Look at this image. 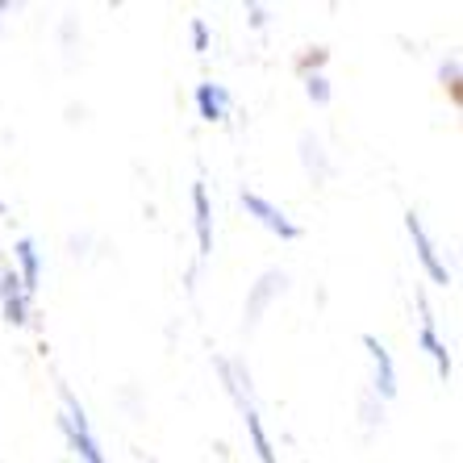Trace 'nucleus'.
Segmentation results:
<instances>
[{
  "label": "nucleus",
  "instance_id": "4468645a",
  "mask_svg": "<svg viewBox=\"0 0 463 463\" xmlns=\"http://www.w3.org/2000/svg\"><path fill=\"white\" fill-rule=\"evenodd\" d=\"M305 97H309L317 109H326L330 100H335V88H330L326 71H322V76H305Z\"/></svg>",
  "mask_w": 463,
  "mask_h": 463
},
{
  "label": "nucleus",
  "instance_id": "9d476101",
  "mask_svg": "<svg viewBox=\"0 0 463 463\" xmlns=\"http://www.w3.org/2000/svg\"><path fill=\"white\" fill-rule=\"evenodd\" d=\"M297 151H301V167H305V175H309L313 184H326L330 175H335V163H330L322 138H317L313 129H305L301 138H297Z\"/></svg>",
  "mask_w": 463,
  "mask_h": 463
},
{
  "label": "nucleus",
  "instance_id": "0eeeda50",
  "mask_svg": "<svg viewBox=\"0 0 463 463\" xmlns=\"http://www.w3.org/2000/svg\"><path fill=\"white\" fill-rule=\"evenodd\" d=\"M9 268L17 271V280H22L25 297L33 301V297H38V284H43V250H38V242H33L30 234L13 242V263H9Z\"/></svg>",
  "mask_w": 463,
  "mask_h": 463
},
{
  "label": "nucleus",
  "instance_id": "7ed1b4c3",
  "mask_svg": "<svg viewBox=\"0 0 463 463\" xmlns=\"http://www.w3.org/2000/svg\"><path fill=\"white\" fill-rule=\"evenodd\" d=\"M405 234H410L413 250H418V263H421V271L430 276V284L447 288V284H451V268H447V259L439 255V242L430 238V230H426V222H421L418 209L405 213Z\"/></svg>",
  "mask_w": 463,
  "mask_h": 463
},
{
  "label": "nucleus",
  "instance_id": "f3484780",
  "mask_svg": "<svg viewBox=\"0 0 463 463\" xmlns=\"http://www.w3.org/2000/svg\"><path fill=\"white\" fill-rule=\"evenodd\" d=\"M247 22H250V30H263V25L271 22V9H263V5H247Z\"/></svg>",
  "mask_w": 463,
  "mask_h": 463
},
{
  "label": "nucleus",
  "instance_id": "39448f33",
  "mask_svg": "<svg viewBox=\"0 0 463 463\" xmlns=\"http://www.w3.org/2000/svg\"><path fill=\"white\" fill-rule=\"evenodd\" d=\"M418 346L426 351V355L434 359V367H439V376L442 380H451L455 376V364H451V351H447V343L439 338V317H434L430 309V297L418 288Z\"/></svg>",
  "mask_w": 463,
  "mask_h": 463
},
{
  "label": "nucleus",
  "instance_id": "2eb2a0df",
  "mask_svg": "<svg viewBox=\"0 0 463 463\" xmlns=\"http://www.w3.org/2000/svg\"><path fill=\"white\" fill-rule=\"evenodd\" d=\"M359 413H364V426H367V430H376L380 421H384V401H376L372 392H367V397L359 401Z\"/></svg>",
  "mask_w": 463,
  "mask_h": 463
},
{
  "label": "nucleus",
  "instance_id": "a211bd4d",
  "mask_svg": "<svg viewBox=\"0 0 463 463\" xmlns=\"http://www.w3.org/2000/svg\"><path fill=\"white\" fill-rule=\"evenodd\" d=\"M0 217H5V201H0Z\"/></svg>",
  "mask_w": 463,
  "mask_h": 463
},
{
  "label": "nucleus",
  "instance_id": "f8f14e48",
  "mask_svg": "<svg viewBox=\"0 0 463 463\" xmlns=\"http://www.w3.org/2000/svg\"><path fill=\"white\" fill-rule=\"evenodd\" d=\"M330 63V46H305V54L297 59V71L305 76H322V67Z\"/></svg>",
  "mask_w": 463,
  "mask_h": 463
},
{
  "label": "nucleus",
  "instance_id": "ddd939ff",
  "mask_svg": "<svg viewBox=\"0 0 463 463\" xmlns=\"http://www.w3.org/2000/svg\"><path fill=\"white\" fill-rule=\"evenodd\" d=\"M439 80H442V88L451 92V105H459V54H447V59H442Z\"/></svg>",
  "mask_w": 463,
  "mask_h": 463
},
{
  "label": "nucleus",
  "instance_id": "f257e3e1",
  "mask_svg": "<svg viewBox=\"0 0 463 463\" xmlns=\"http://www.w3.org/2000/svg\"><path fill=\"white\" fill-rule=\"evenodd\" d=\"M59 397H63V413H59V430L67 434V447L80 455V463H109L100 439L92 434V421H88L84 401L76 397L71 384H59Z\"/></svg>",
  "mask_w": 463,
  "mask_h": 463
},
{
  "label": "nucleus",
  "instance_id": "dca6fc26",
  "mask_svg": "<svg viewBox=\"0 0 463 463\" xmlns=\"http://www.w3.org/2000/svg\"><path fill=\"white\" fill-rule=\"evenodd\" d=\"M188 33H193V51H196V54H205V51H209V25H205V17H193Z\"/></svg>",
  "mask_w": 463,
  "mask_h": 463
},
{
  "label": "nucleus",
  "instance_id": "6e6552de",
  "mask_svg": "<svg viewBox=\"0 0 463 463\" xmlns=\"http://www.w3.org/2000/svg\"><path fill=\"white\" fill-rule=\"evenodd\" d=\"M30 297H25L22 280L13 268H0V313L9 326H30Z\"/></svg>",
  "mask_w": 463,
  "mask_h": 463
},
{
  "label": "nucleus",
  "instance_id": "20e7f679",
  "mask_svg": "<svg viewBox=\"0 0 463 463\" xmlns=\"http://www.w3.org/2000/svg\"><path fill=\"white\" fill-rule=\"evenodd\" d=\"M242 209H247V213L255 217L263 230H271V234L280 238V242H297V238L305 234V230L297 226V222H292V217L284 213L276 201H268V196L255 193V188H242Z\"/></svg>",
  "mask_w": 463,
  "mask_h": 463
},
{
  "label": "nucleus",
  "instance_id": "f03ea898",
  "mask_svg": "<svg viewBox=\"0 0 463 463\" xmlns=\"http://www.w3.org/2000/svg\"><path fill=\"white\" fill-rule=\"evenodd\" d=\"M284 292H288V271L284 268L259 271V280L250 284V292H247V305H242V330H247V335L263 322V313L280 301Z\"/></svg>",
  "mask_w": 463,
  "mask_h": 463
},
{
  "label": "nucleus",
  "instance_id": "1a4fd4ad",
  "mask_svg": "<svg viewBox=\"0 0 463 463\" xmlns=\"http://www.w3.org/2000/svg\"><path fill=\"white\" fill-rule=\"evenodd\" d=\"M193 226H196V259L205 263L213 255V205H209L205 180L193 184Z\"/></svg>",
  "mask_w": 463,
  "mask_h": 463
},
{
  "label": "nucleus",
  "instance_id": "423d86ee",
  "mask_svg": "<svg viewBox=\"0 0 463 463\" xmlns=\"http://www.w3.org/2000/svg\"><path fill=\"white\" fill-rule=\"evenodd\" d=\"M364 346H367V359H372V397L376 401H392L401 392L397 384V364H392V351L380 343L376 335H364Z\"/></svg>",
  "mask_w": 463,
  "mask_h": 463
},
{
  "label": "nucleus",
  "instance_id": "9b49d317",
  "mask_svg": "<svg viewBox=\"0 0 463 463\" xmlns=\"http://www.w3.org/2000/svg\"><path fill=\"white\" fill-rule=\"evenodd\" d=\"M193 100H196V113H201V121H226L230 118V88L226 84H213V80H205V84H196Z\"/></svg>",
  "mask_w": 463,
  "mask_h": 463
}]
</instances>
